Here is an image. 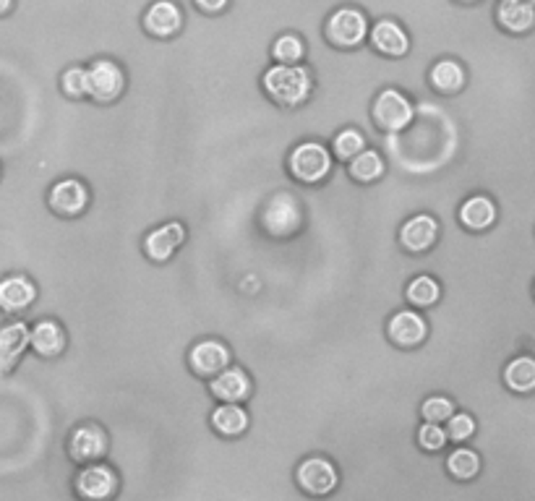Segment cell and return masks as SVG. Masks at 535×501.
<instances>
[{
	"instance_id": "obj_2",
	"label": "cell",
	"mask_w": 535,
	"mask_h": 501,
	"mask_svg": "<svg viewBox=\"0 0 535 501\" xmlns=\"http://www.w3.org/2000/svg\"><path fill=\"white\" fill-rule=\"evenodd\" d=\"M290 173L300 183H318L332 170V155L318 141H303L290 152Z\"/></svg>"
},
{
	"instance_id": "obj_26",
	"label": "cell",
	"mask_w": 535,
	"mask_h": 501,
	"mask_svg": "<svg viewBox=\"0 0 535 501\" xmlns=\"http://www.w3.org/2000/svg\"><path fill=\"white\" fill-rule=\"evenodd\" d=\"M447 470L457 481H470V478H476L478 473H480V457L473 449H455L447 457Z\"/></svg>"
},
{
	"instance_id": "obj_13",
	"label": "cell",
	"mask_w": 535,
	"mask_h": 501,
	"mask_svg": "<svg viewBox=\"0 0 535 501\" xmlns=\"http://www.w3.org/2000/svg\"><path fill=\"white\" fill-rule=\"evenodd\" d=\"M188 363L198 376H219L230 363V350L217 340H204V343L191 347Z\"/></svg>"
},
{
	"instance_id": "obj_19",
	"label": "cell",
	"mask_w": 535,
	"mask_h": 501,
	"mask_svg": "<svg viewBox=\"0 0 535 501\" xmlns=\"http://www.w3.org/2000/svg\"><path fill=\"white\" fill-rule=\"evenodd\" d=\"M426 334H429L426 319L416 311H397L389 322V337L399 347L420 345L426 340Z\"/></svg>"
},
{
	"instance_id": "obj_28",
	"label": "cell",
	"mask_w": 535,
	"mask_h": 501,
	"mask_svg": "<svg viewBox=\"0 0 535 501\" xmlns=\"http://www.w3.org/2000/svg\"><path fill=\"white\" fill-rule=\"evenodd\" d=\"M384 173V162L374 149H363L360 155L350 159V175L360 183H374Z\"/></svg>"
},
{
	"instance_id": "obj_35",
	"label": "cell",
	"mask_w": 535,
	"mask_h": 501,
	"mask_svg": "<svg viewBox=\"0 0 535 501\" xmlns=\"http://www.w3.org/2000/svg\"><path fill=\"white\" fill-rule=\"evenodd\" d=\"M225 5H227V0H197V8L204 14H219Z\"/></svg>"
},
{
	"instance_id": "obj_31",
	"label": "cell",
	"mask_w": 535,
	"mask_h": 501,
	"mask_svg": "<svg viewBox=\"0 0 535 501\" xmlns=\"http://www.w3.org/2000/svg\"><path fill=\"white\" fill-rule=\"evenodd\" d=\"M366 149V138H363V134L360 131H356V128H345V131H339L338 138H335V155L339 157V159H353V157H358L360 152Z\"/></svg>"
},
{
	"instance_id": "obj_22",
	"label": "cell",
	"mask_w": 535,
	"mask_h": 501,
	"mask_svg": "<svg viewBox=\"0 0 535 501\" xmlns=\"http://www.w3.org/2000/svg\"><path fill=\"white\" fill-rule=\"evenodd\" d=\"M496 220V204L489 196H470L462 207H459V222L468 230H486L491 228Z\"/></svg>"
},
{
	"instance_id": "obj_34",
	"label": "cell",
	"mask_w": 535,
	"mask_h": 501,
	"mask_svg": "<svg viewBox=\"0 0 535 501\" xmlns=\"http://www.w3.org/2000/svg\"><path fill=\"white\" fill-rule=\"evenodd\" d=\"M449 442L447 431L441 428V424H423L418 428V444L426 449V452H439L444 449V444Z\"/></svg>"
},
{
	"instance_id": "obj_9",
	"label": "cell",
	"mask_w": 535,
	"mask_h": 501,
	"mask_svg": "<svg viewBox=\"0 0 535 501\" xmlns=\"http://www.w3.org/2000/svg\"><path fill=\"white\" fill-rule=\"evenodd\" d=\"M32 345V329L24 322H8L0 327V376L14 373L21 355Z\"/></svg>"
},
{
	"instance_id": "obj_7",
	"label": "cell",
	"mask_w": 535,
	"mask_h": 501,
	"mask_svg": "<svg viewBox=\"0 0 535 501\" xmlns=\"http://www.w3.org/2000/svg\"><path fill=\"white\" fill-rule=\"evenodd\" d=\"M116 491H118V478L107 465H86L76 475V494L84 501H107L113 499Z\"/></svg>"
},
{
	"instance_id": "obj_3",
	"label": "cell",
	"mask_w": 535,
	"mask_h": 501,
	"mask_svg": "<svg viewBox=\"0 0 535 501\" xmlns=\"http://www.w3.org/2000/svg\"><path fill=\"white\" fill-rule=\"evenodd\" d=\"M261 222H264V230L269 232V235H275V238H290L300 228L303 212H300L298 201L290 193H275L267 201V207H264Z\"/></svg>"
},
{
	"instance_id": "obj_37",
	"label": "cell",
	"mask_w": 535,
	"mask_h": 501,
	"mask_svg": "<svg viewBox=\"0 0 535 501\" xmlns=\"http://www.w3.org/2000/svg\"><path fill=\"white\" fill-rule=\"evenodd\" d=\"M520 3H528V5H535V0H520Z\"/></svg>"
},
{
	"instance_id": "obj_36",
	"label": "cell",
	"mask_w": 535,
	"mask_h": 501,
	"mask_svg": "<svg viewBox=\"0 0 535 501\" xmlns=\"http://www.w3.org/2000/svg\"><path fill=\"white\" fill-rule=\"evenodd\" d=\"M14 3H16V0H0V16L11 14V11H14Z\"/></svg>"
},
{
	"instance_id": "obj_15",
	"label": "cell",
	"mask_w": 535,
	"mask_h": 501,
	"mask_svg": "<svg viewBox=\"0 0 535 501\" xmlns=\"http://www.w3.org/2000/svg\"><path fill=\"white\" fill-rule=\"evenodd\" d=\"M209 389L222 403L238 405L243 400H248V394H251V379L246 376L243 368H225L219 376L209 382Z\"/></svg>"
},
{
	"instance_id": "obj_38",
	"label": "cell",
	"mask_w": 535,
	"mask_h": 501,
	"mask_svg": "<svg viewBox=\"0 0 535 501\" xmlns=\"http://www.w3.org/2000/svg\"><path fill=\"white\" fill-rule=\"evenodd\" d=\"M462 3H476V0H462Z\"/></svg>"
},
{
	"instance_id": "obj_27",
	"label": "cell",
	"mask_w": 535,
	"mask_h": 501,
	"mask_svg": "<svg viewBox=\"0 0 535 501\" xmlns=\"http://www.w3.org/2000/svg\"><path fill=\"white\" fill-rule=\"evenodd\" d=\"M439 295H441V288H439V282L434 277H429V274H420L416 277L410 285H408V301L418 306V309H429V306H434L439 301Z\"/></svg>"
},
{
	"instance_id": "obj_23",
	"label": "cell",
	"mask_w": 535,
	"mask_h": 501,
	"mask_svg": "<svg viewBox=\"0 0 535 501\" xmlns=\"http://www.w3.org/2000/svg\"><path fill=\"white\" fill-rule=\"evenodd\" d=\"M504 384L510 386L517 394H528L535 389V358L530 355H520L515 361H510V366L504 368Z\"/></svg>"
},
{
	"instance_id": "obj_30",
	"label": "cell",
	"mask_w": 535,
	"mask_h": 501,
	"mask_svg": "<svg viewBox=\"0 0 535 501\" xmlns=\"http://www.w3.org/2000/svg\"><path fill=\"white\" fill-rule=\"evenodd\" d=\"M272 56L282 66H298V60L303 58V42L298 35H282L272 45Z\"/></svg>"
},
{
	"instance_id": "obj_18",
	"label": "cell",
	"mask_w": 535,
	"mask_h": 501,
	"mask_svg": "<svg viewBox=\"0 0 535 501\" xmlns=\"http://www.w3.org/2000/svg\"><path fill=\"white\" fill-rule=\"evenodd\" d=\"M371 45L377 47L381 56H389V58H402L410 50L408 32L392 19H384L374 24V29H371Z\"/></svg>"
},
{
	"instance_id": "obj_14",
	"label": "cell",
	"mask_w": 535,
	"mask_h": 501,
	"mask_svg": "<svg viewBox=\"0 0 535 501\" xmlns=\"http://www.w3.org/2000/svg\"><path fill=\"white\" fill-rule=\"evenodd\" d=\"M180 26H183V14L173 0H157L144 14V29L159 39L178 35Z\"/></svg>"
},
{
	"instance_id": "obj_5",
	"label": "cell",
	"mask_w": 535,
	"mask_h": 501,
	"mask_svg": "<svg viewBox=\"0 0 535 501\" xmlns=\"http://www.w3.org/2000/svg\"><path fill=\"white\" fill-rule=\"evenodd\" d=\"M413 116H416L413 102L397 89H384L374 102V120L384 131H402L405 126H410Z\"/></svg>"
},
{
	"instance_id": "obj_29",
	"label": "cell",
	"mask_w": 535,
	"mask_h": 501,
	"mask_svg": "<svg viewBox=\"0 0 535 501\" xmlns=\"http://www.w3.org/2000/svg\"><path fill=\"white\" fill-rule=\"evenodd\" d=\"M60 89H63V95L71 97V99L89 97V68H81V66L66 68L63 77H60Z\"/></svg>"
},
{
	"instance_id": "obj_16",
	"label": "cell",
	"mask_w": 535,
	"mask_h": 501,
	"mask_svg": "<svg viewBox=\"0 0 535 501\" xmlns=\"http://www.w3.org/2000/svg\"><path fill=\"white\" fill-rule=\"evenodd\" d=\"M439 238V225L434 217L429 214H416L413 220H408L399 230V243L408 250H416V253H423L429 250Z\"/></svg>"
},
{
	"instance_id": "obj_10",
	"label": "cell",
	"mask_w": 535,
	"mask_h": 501,
	"mask_svg": "<svg viewBox=\"0 0 535 501\" xmlns=\"http://www.w3.org/2000/svg\"><path fill=\"white\" fill-rule=\"evenodd\" d=\"M37 301V285L26 274H8L0 280V311L19 316Z\"/></svg>"
},
{
	"instance_id": "obj_21",
	"label": "cell",
	"mask_w": 535,
	"mask_h": 501,
	"mask_svg": "<svg viewBox=\"0 0 535 501\" xmlns=\"http://www.w3.org/2000/svg\"><path fill=\"white\" fill-rule=\"evenodd\" d=\"M496 21L512 35H525L535 26V8L520 0H501L496 8Z\"/></svg>"
},
{
	"instance_id": "obj_24",
	"label": "cell",
	"mask_w": 535,
	"mask_h": 501,
	"mask_svg": "<svg viewBox=\"0 0 535 501\" xmlns=\"http://www.w3.org/2000/svg\"><path fill=\"white\" fill-rule=\"evenodd\" d=\"M431 84L441 95H457L465 87V71L457 60H439L431 68Z\"/></svg>"
},
{
	"instance_id": "obj_17",
	"label": "cell",
	"mask_w": 535,
	"mask_h": 501,
	"mask_svg": "<svg viewBox=\"0 0 535 501\" xmlns=\"http://www.w3.org/2000/svg\"><path fill=\"white\" fill-rule=\"evenodd\" d=\"M186 240V228L180 222H167L144 238V250L152 261H167Z\"/></svg>"
},
{
	"instance_id": "obj_8",
	"label": "cell",
	"mask_w": 535,
	"mask_h": 501,
	"mask_svg": "<svg viewBox=\"0 0 535 501\" xmlns=\"http://www.w3.org/2000/svg\"><path fill=\"white\" fill-rule=\"evenodd\" d=\"M123 84H126V77H123L118 63L95 60L89 66V97L99 105H107V102L118 99L120 92H123Z\"/></svg>"
},
{
	"instance_id": "obj_33",
	"label": "cell",
	"mask_w": 535,
	"mask_h": 501,
	"mask_svg": "<svg viewBox=\"0 0 535 501\" xmlns=\"http://www.w3.org/2000/svg\"><path fill=\"white\" fill-rule=\"evenodd\" d=\"M473 434H476V418L468 415V413H455L447 421V436H449V442H468Z\"/></svg>"
},
{
	"instance_id": "obj_11",
	"label": "cell",
	"mask_w": 535,
	"mask_h": 501,
	"mask_svg": "<svg viewBox=\"0 0 535 501\" xmlns=\"http://www.w3.org/2000/svg\"><path fill=\"white\" fill-rule=\"evenodd\" d=\"M107 452V436L105 431L95 424H84L79 425L71 439H68V455L71 460L79 465H92L105 457Z\"/></svg>"
},
{
	"instance_id": "obj_12",
	"label": "cell",
	"mask_w": 535,
	"mask_h": 501,
	"mask_svg": "<svg viewBox=\"0 0 535 501\" xmlns=\"http://www.w3.org/2000/svg\"><path fill=\"white\" fill-rule=\"evenodd\" d=\"M47 204L50 210L60 217H76L86 210L89 204V191L86 186L76 180V178H66V180H58L50 193H47Z\"/></svg>"
},
{
	"instance_id": "obj_32",
	"label": "cell",
	"mask_w": 535,
	"mask_h": 501,
	"mask_svg": "<svg viewBox=\"0 0 535 501\" xmlns=\"http://www.w3.org/2000/svg\"><path fill=\"white\" fill-rule=\"evenodd\" d=\"M420 415L426 418V424H444V421H449L452 415H455V405H452V400L449 397H429L423 405H420Z\"/></svg>"
},
{
	"instance_id": "obj_6",
	"label": "cell",
	"mask_w": 535,
	"mask_h": 501,
	"mask_svg": "<svg viewBox=\"0 0 535 501\" xmlns=\"http://www.w3.org/2000/svg\"><path fill=\"white\" fill-rule=\"evenodd\" d=\"M296 481L306 494L327 496V494H332L338 488V467L329 460H324V457H308V460H303V463L298 465Z\"/></svg>"
},
{
	"instance_id": "obj_25",
	"label": "cell",
	"mask_w": 535,
	"mask_h": 501,
	"mask_svg": "<svg viewBox=\"0 0 535 501\" xmlns=\"http://www.w3.org/2000/svg\"><path fill=\"white\" fill-rule=\"evenodd\" d=\"M212 425L215 431H219L222 436H238L246 431L248 425V413L238 405H219L215 413H212Z\"/></svg>"
},
{
	"instance_id": "obj_1",
	"label": "cell",
	"mask_w": 535,
	"mask_h": 501,
	"mask_svg": "<svg viewBox=\"0 0 535 501\" xmlns=\"http://www.w3.org/2000/svg\"><path fill=\"white\" fill-rule=\"evenodd\" d=\"M264 92L269 95V99H275L282 107H296V105H303L308 97H311V89H314V78H311V71L303 68V66H272L264 78Z\"/></svg>"
},
{
	"instance_id": "obj_20",
	"label": "cell",
	"mask_w": 535,
	"mask_h": 501,
	"mask_svg": "<svg viewBox=\"0 0 535 501\" xmlns=\"http://www.w3.org/2000/svg\"><path fill=\"white\" fill-rule=\"evenodd\" d=\"M32 350L40 358H58L60 353L66 350V332L58 322L53 319H42L32 327Z\"/></svg>"
},
{
	"instance_id": "obj_4",
	"label": "cell",
	"mask_w": 535,
	"mask_h": 501,
	"mask_svg": "<svg viewBox=\"0 0 535 501\" xmlns=\"http://www.w3.org/2000/svg\"><path fill=\"white\" fill-rule=\"evenodd\" d=\"M327 39L338 47H358L368 37V19L358 8H338L327 19Z\"/></svg>"
}]
</instances>
